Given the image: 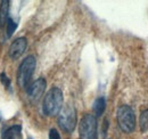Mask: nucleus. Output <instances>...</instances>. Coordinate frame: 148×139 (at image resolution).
Instances as JSON below:
<instances>
[{
    "label": "nucleus",
    "instance_id": "obj_1",
    "mask_svg": "<svg viewBox=\"0 0 148 139\" xmlns=\"http://www.w3.org/2000/svg\"><path fill=\"white\" fill-rule=\"evenodd\" d=\"M64 104V96L63 91L58 87H53L45 96L42 109L47 116H55L57 115Z\"/></svg>",
    "mask_w": 148,
    "mask_h": 139
},
{
    "label": "nucleus",
    "instance_id": "obj_2",
    "mask_svg": "<svg viewBox=\"0 0 148 139\" xmlns=\"http://www.w3.org/2000/svg\"><path fill=\"white\" fill-rule=\"evenodd\" d=\"M116 120L121 130L125 133H131L136 128V115L129 105H122L117 108Z\"/></svg>",
    "mask_w": 148,
    "mask_h": 139
},
{
    "label": "nucleus",
    "instance_id": "obj_3",
    "mask_svg": "<svg viewBox=\"0 0 148 139\" xmlns=\"http://www.w3.org/2000/svg\"><path fill=\"white\" fill-rule=\"evenodd\" d=\"M58 125L60 127L62 130H64L65 132H73L76 123H77V119H76V111L74 108L73 105L67 104L62 107L60 112L58 113Z\"/></svg>",
    "mask_w": 148,
    "mask_h": 139
},
{
    "label": "nucleus",
    "instance_id": "obj_4",
    "mask_svg": "<svg viewBox=\"0 0 148 139\" xmlns=\"http://www.w3.org/2000/svg\"><path fill=\"white\" fill-rule=\"evenodd\" d=\"M36 66H37V61H36L34 56L30 55L23 59V62L19 65L18 71H17V79L16 80H17L18 87L25 88L29 85V82H30V80L34 73Z\"/></svg>",
    "mask_w": 148,
    "mask_h": 139
},
{
    "label": "nucleus",
    "instance_id": "obj_5",
    "mask_svg": "<svg viewBox=\"0 0 148 139\" xmlns=\"http://www.w3.org/2000/svg\"><path fill=\"white\" fill-rule=\"evenodd\" d=\"M80 139H97V119L93 114H86L79 123Z\"/></svg>",
    "mask_w": 148,
    "mask_h": 139
},
{
    "label": "nucleus",
    "instance_id": "obj_6",
    "mask_svg": "<svg viewBox=\"0 0 148 139\" xmlns=\"http://www.w3.org/2000/svg\"><path fill=\"white\" fill-rule=\"evenodd\" d=\"M46 87H47L46 80L43 78H39L29 86L27 90H26L27 91V96L32 100H39L41 98V96L43 95Z\"/></svg>",
    "mask_w": 148,
    "mask_h": 139
},
{
    "label": "nucleus",
    "instance_id": "obj_7",
    "mask_svg": "<svg viewBox=\"0 0 148 139\" xmlns=\"http://www.w3.org/2000/svg\"><path fill=\"white\" fill-rule=\"evenodd\" d=\"M26 47H27V40H26V38H17L10 45V47H9V52H8L9 54V57L13 61L19 58L23 55V52H25Z\"/></svg>",
    "mask_w": 148,
    "mask_h": 139
},
{
    "label": "nucleus",
    "instance_id": "obj_8",
    "mask_svg": "<svg viewBox=\"0 0 148 139\" xmlns=\"http://www.w3.org/2000/svg\"><path fill=\"white\" fill-rule=\"evenodd\" d=\"M21 125H14L2 132V139H21Z\"/></svg>",
    "mask_w": 148,
    "mask_h": 139
},
{
    "label": "nucleus",
    "instance_id": "obj_9",
    "mask_svg": "<svg viewBox=\"0 0 148 139\" xmlns=\"http://www.w3.org/2000/svg\"><path fill=\"white\" fill-rule=\"evenodd\" d=\"M8 12H9V1L8 0L1 1V6H0V28H2L5 22L7 21Z\"/></svg>",
    "mask_w": 148,
    "mask_h": 139
},
{
    "label": "nucleus",
    "instance_id": "obj_10",
    "mask_svg": "<svg viewBox=\"0 0 148 139\" xmlns=\"http://www.w3.org/2000/svg\"><path fill=\"white\" fill-rule=\"evenodd\" d=\"M93 112L96 113V116H100L103 115L105 108H106V100L104 97H99L95 100L93 103Z\"/></svg>",
    "mask_w": 148,
    "mask_h": 139
},
{
    "label": "nucleus",
    "instance_id": "obj_11",
    "mask_svg": "<svg viewBox=\"0 0 148 139\" xmlns=\"http://www.w3.org/2000/svg\"><path fill=\"white\" fill-rule=\"evenodd\" d=\"M139 125H140L141 132L148 131V109H145L141 112L140 119H139Z\"/></svg>",
    "mask_w": 148,
    "mask_h": 139
},
{
    "label": "nucleus",
    "instance_id": "obj_12",
    "mask_svg": "<svg viewBox=\"0 0 148 139\" xmlns=\"http://www.w3.org/2000/svg\"><path fill=\"white\" fill-rule=\"evenodd\" d=\"M16 28H17V23L13 18H7V21H6V32H7V36L8 38H10L13 35V33L16 30Z\"/></svg>",
    "mask_w": 148,
    "mask_h": 139
},
{
    "label": "nucleus",
    "instance_id": "obj_13",
    "mask_svg": "<svg viewBox=\"0 0 148 139\" xmlns=\"http://www.w3.org/2000/svg\"><path fill=\"white\" fill-rule=\"evenodd\" d=\"M0 80H1V82H2V85H3L5 87H7V88L10 87V80L7 78V75H6L5 73H1V74H0Z\"/></svg>",
    "mask_w": 148,
    "mask_h": 139
},
{
    "label": "nucleus",
    "instance_id": "obj_14",
    "mask_svg": "<svg viewBox=\"0 0 148 139\" xmlns=\"http://www.w3.org/2000/svg\"><path fill=\"white\" fill-rule=\"evenodd\" d=\"M49 139H62V138H60L59 132L56 129H50V131H49Z\"/></svg>",
    "mask_w": 148,
    "mask_h": 139
},
{
    "label": "nucleus",
    "instance_id": "obj_15",
    "mask_svg": "<svg viewBox=\"0 0 148 139\" xmlns=\"http://www.w3.org/2000/svg\"><path fill=\"white\" fill-rule=\"evenodd\" d=\"M2 120V116H1V113H0V121Z\"/></svg>",
    "mask_w": 148,
    "mask_h": 139
},
{
    "label": "nucleus",
    "instance_id": "obj_16",
    "mask_svg": "<svg viewBox=\"0 0 148 139\" xmlns=\"http://www.w3.org/2000/svg\"><path fill=\"white\" fill-rule=\"evenodd\" d=\"M27 139H32V138H27Z\"/></svg>",
    "mask_w": 148,
    "mask_h": 139
}]
</instances>
